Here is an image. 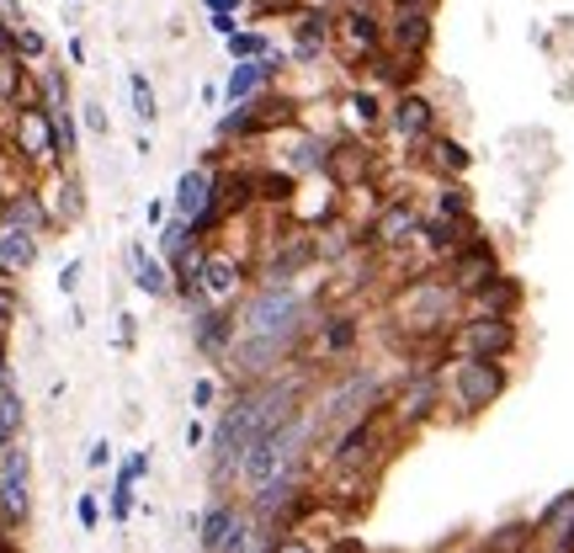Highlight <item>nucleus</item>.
<instances>
[{
	"label": "nucleus",
	"instance_id": "20e7f679",
	"mask_svg": "<svg viewBox=\"0 0 574 553\" xmlns=\"http://www.w3.org/2000/svg\"><path fill=\"white\" fill-rule=\"evenodd\" d=\"M389 404V383L378 378V372H340L335 383H325V389H314V400H308V415H314V431H320V447L331 442V436H340L346 426H357V421H367V415H378ZM314 447V453H320Z\"/></svg>",
	"mask_w": 574,
	"mask_h": 553
},
{
	"label": "nucleus",
	"instance_id": "864d4df0",
	"mask_svg": "<svg viewBox=\"0 0 574 553\" xmlns=\"http://www.w3.org/2000/svg\"><path fill=\"white\" fill-rule=\"evenodd\" d=\"M86 463H91V468H107V463H112V442H107V436H101V442H91Z\"/></svg>",
	"mask_w": 574,
	"mask_h": 553
},
{
	"label": "nucleus",
	"instance_id": "f257e3e1",
	"mask_svg": "<svg viewBox=\"0 0 574 553\" xmlns=\"http://www.w3.org/2000/svg\"><path fill=\"white\" fill-rule=\"evenodd\" d=\"M314 400V368L293 362L288 372H277L267 383H240L229 404H218V421L208 431V485L218 495H235V474H240V458L272 436L277 426L299 421L303 410Z\"/></svg>",
	"mask_w": 574,
	"mask_h": 553
},
{
	"label": "nucleus",
	"instance_id": "5fc2aeb1",
	"mask_svg": "<svg viewBox=\"0 0 574 553\" xmlns=\"http://www.w3.org/2000/svg\"><path fill=\"white\" fill-rule=\"evenodd\" d=\"M80 288V261H64V272H59V293H75Z\"/></svg>",
	"mask_w": 574,
	"mask_h": 553
},
{
	"label": "nucleus",
	"instance_id": "f8f14e48",
	"mask_svg": "<svg viewBox=\"0 0 574 553\" xmlns=\"http://www.w3.org/2000/svg\"><path fill=\"white\" fill-rule=\"evenodd\" d=\"M421 208L410 203V197H383L372 218L362 224V250L372 256H393V250H410L421 246Z\"/></svg>",
	"mask_w": 574,
	"mask_h": 553
},
{
	"label": "nucleus",
	"instance_id": "7ed1b4c3",
	"mask_svg": "<svg viewBox=\"0 0 574 553\" xmlns=\"http://www.w3.org/2000/svg\"><path fill=\"white\" fill-rule=\"evenodd\" d=\"M393 319L404 330H415V346L436 340L447 351V336H453V325L463 319V293L442 276V267L436 272H421L393 293Z\"/></svg>",
	"mask_w": 574,
	"mask_h": 553
},
{
	"label": "nucleus",
	"instance_id": "f704fd0d",
	"mask_svg": "<svg viewBox=\"0 0 574 553\" xmlns=\"http://www.w3.org/2000/svg\"><path fill=\"white\" fill-rule=\"evenodd\" d=\"M346 107H351V123L362 128V133L389 128V101H383L378 91H351V96H346Z\"/></svg>",
	"mask_w": 574,
	"mask_h": 553
},
{
	"label": "nucleus",
	"instance_id": "603ef678",
	"mask_svg": "<svg viewBox=\"0 0 574 553\" xmlns=\"http://www.w3.org/2000/svg\"><path fill=\"white\" fill-rule=\"evenodd\" d=\"M122 468H128L133 479H150V453H144V447H139V453H128V458H122Z\"/></svg>",
	"mask_w": 574,
	"mask_h": 553
},
{
	"label": "nucleus",
	"instance_id": "412c9836",
	"mask_svg": "<svg viewBox=\"0 0 574 553\" xmlns=\"http://www.w3.org/2000/svg\"><path fill=\"white\" fill-rule=\"evenodd\" d=\"M372 171H378V154L357 144V139H346V144H331V165H325V176H331L335 192H362L372 182Z\"/></svg>",
	"mask_w": 574,
	"mask_h": 553
},
{
	"label": "nucleus",
	"instance_id": "09e8293b",
	"mask_svg": "<svg viewBox=\"0 0 574 553\" xmlns=\"http://www.w3.org/2000/svg\"><path fill=\"white\" fill-rule=\"evenodd\" d=\"M208 28L218 32V37H235V32H240V22H235V11H208Z\"/></svg>",
	"mask_w": 574,
	"mask_h": 553
},
{
	"label": "nucleus",
	"instance_id": "423d86ee",
	"mask_svg": "<svg viewBox=\"0 0 574 553\" xmlns=\"http://www.w3.org/2000/svg\"><path fill=\"white\" fill-rule=\"evenodd\" d=\"M171 214L182 218L197 240H208V246L218 240V229H229V218L218 208V160L182 171V182L171 192Z\"/></svg>",
	"mask_w": 574,
	"mask_h": 553
},
{
	"label": "nucleus",
	"instance_id": "c03bdc74",
	"mask_svg": "<svg viewBox=\"0 0 574 553\" xmlns=\"http://www.w3.org/2000/svg\"><path fill=\"white\" fill-rule=\"evenodd\" d=\"M17 308H22L17 288H0V340L11 336V325H17Z\"/></svg>",
	"mask_w": 574,
	"mask_h": 553
},
{
	"label": "nucleus",
	"instance_id": "e2e57ef3",
	"mask_svg": "<svg viewBox=\"0 0 574 553\" xmlns=\"http://www.w3.org/2000/svg\"><path fill=\"white\" fill-rule=\"evenodd\" d=\"M346 6H367V11H378V0H346Z\"/></svg>",
	"mask_w": 574,
	"mask_h": 553
},
{
	"label": "nucleus",
	"instance_id": "b1692460",
	"mask_svg": "<svg viewBox=\"0 0 574 553\" xmlns=\"http://www.w3.org/2000/svg\"><path fill=\"white\" fill-rule=\"evenodd\" d=\"M0 224H6V229H28V235H37V240L54 229V218H48V208H43L37 186H17V192L0 203Z\"/></svg>",
	"mask_w": 574,
	"mask_h": 553
},
{
	"label": "nucleus",
	"instance_id": "ea45409f",
	"mask_svg": "<svg viewBox=\"0 0 574 553\" xmlns=\"http://www.w3.org/2000/svg\"><path fill=\"white\" fill-rule=\"evenodd\" d=\"M128 96H133V118L150 128L154 118H160V96H154V86H150V75H144V69H133V75H128Z\"/></svg>",
	"mask_w": 574,
	"mask_h": 553
},
{
	"label": "nucleus",
	"instance_id": "cd10ccee",
	"mask_svg": "<svg viewBox=\"0 0 574 553\" xmlns=\"http://www.w3.org/2000/svg\"><path fill=\"white\" fill-rule=\"evenodd\" d=\"M421 160L431 165V171H436V182H463V171H468V160H474V154L463 150L457 139L436 133V139H431V144L421 150Z\"/></svg>",
	"mask_w": 574,
	"mask_h": 553
},
{
	"label": "nucleus",
	"instance_id": "c9c22d12",
	"mask_svg": "<svg viewBox=\"0 0 574 553\" xmlns=\"http://www.w3.org/2000/svg\"><path fill=\"white\" fill-rule=\"evenodd\" d=\"M224 48H229V59L245 64V59H267L277 43H272V32H261V28H240L235 37H224Z\"/></svg>",
	"mask_w": 574,
	"mask_h": 553
},
{
	"label": "nucleus",
	"instance_id": "0eeeda50",
	"mask_svg": "<svg viewBox=\"0 0 574 553\" xmlns=\"http://www.w3.org/2000/svg\"><path fill=\"white\" fill-rule=\"evenodd\" d=\"M521 346V325L516 319H495V314H463L447 336V362H506Z\"/></svg>",
	"mask_w": 574,
	"mask_h": 553
},
{
	"label": "nucleus",
	"instance_id": "7c9ffc66",
	"mask_svg": "<svg viewBox=\"0 0 574 553\" xmlns=\"http://www.w3.org/2000/svg\"><path fill=\"white\" fill-rule=\"evenodd\" d=\"M37 96V86H32V64H22L17 54H6L0 59V107H22V101H32Z\"/></svg>",
	"mask_w": 574,
	"mask_h": 553
},
{
	"label": "nucleus",
	"instance_id": "c756f323",
	"mask_svg": "<svg viewBox=\"0 0 574 553\" xmlns=\"http://www.w3.org/2000/svg\"><path fill=\"white\" fill-rule=\"evenodd\" d=\"M325 165H331V144L314 133H299L293 150L282 154V171H293V176H325Z\"/></svg>",
	"mask_w": 574,
	"mask_h": 553
},
{
	"label": "nucleus",
	"instance_id": "4c0bfd02",
	"mask_svg": "<svg viewBox=\"0 0 574 553\" xmlns=\"http://www.w3.org/2000/svg\"><path fill=\"white\" fill-rule=\"evenodd\" d=\"M570 517H574V490L553 495L543 511H538V522H532V527H538V543H548L553 532H564V527H570Z\"/></svg>",
	"mask_w": 574,
	"mask_h": 553
},
{
	"label": "nucleus",
	"instance_id": "5701e85b",
	"mask_svg": "<svg viewBox=\"0 0 574 553\" xmlns=\"http://www.w3.org/2000/svg\"><path fill=\"white\" fill-rule=\"evenodd\" d=\"M463 304H468V314H495V319H516V314H521V304H527V288H521V282H516L511 272H500V276H489L479 293H468Z\"/></svg>",
	"mask_w": 574,
	"mask_h": 553
},
{
	"label": "nucleus",
	"instance_id": "aec40b11",
	"mask_svg": "<svg viewBox=\"0 0 574 553\" xmlns=\"http://www.w3.org/2000/svg\"><path fill=\"white\" fill-rule=\"evenodd\" d=\"M240 522H245V500H235V495H213L208 506H203V517H192V527H197V549L224 553L229 549V538L240 532Z\"/></svg>",
	"mask_w": 574,
	"mask_h": 553
},
{
	"label": "nucleus",
	"instance_id": "79ce46f5",
	"mask_svg": "<svg viewBox=\"0 0 574 553\" xmlns=\"http://www.w3.org/2000/svg\"><path fill=\"white\" fill-rule=\"evenodd\" d=\"M54 128H59V154H64V165L75 160V150H80V128H75V112H59L54 118Z\"/></svg>",
	"mask_w": 574,
	"mask_h": 553
},
{
	"label": "nucleus",
	"instance_id": "9d476101",
	"mask_svg": "<svg viewBox=\"0 0 574 553\" xmlns=\"http://www.w3.org/2000/svg\"><path fill=\"white\" fill-rule=\"evenodd\" d=\"M299 123V101L282 91H261L256 101L245 107H229L218 118V144H235V139H267L277 128H293Z\"/></svg>",
	"mask_w": 574,
	"mask_h": 553
},
{
	"label": "nucleus",
	"instance_id": "4be33fe9",
	"mask_svg": "<svg viewBox=\"0 0 574 553\" xmlns=\"http://www.w3.org/2000/svg\"><path fill=\"white\" fill-rule=\"evenodd\" d=\"M192 340L208 362H224L235 346V308H192Z\"/></svg>",
	"mask_w": 574,
	"mask_h": 553
},
{
	"label": "nucleus",
	"instance_id": "2eb2a0df",
	"mask_svg": "<svg viewBox=\"0 0 574 553\" xmlns=\"http://www.w3.org/2000/svg\"><path fill=\"white\" fill-rule=\"evenodd\" d=\"M357 336H362L357 314H346V308H335V314H314V325H308V346L299 351V362L303 368L346 362V357L357 351Z\"/></svg>",
	"mask_w": 574,
	"mask_h": 553
},
{
	"label": "nucleus",
	"instance_id": "de8ad7c7",
	"mask_svg": "<svg viewBox=\"0 0 574 553\" xmlns=\"http://www.w3.org/2000/svg\"><path fill=\"white\" fill-rule=\"evenodd\" d=\"M272 553H325V549H320V543H308L303 532H288V538H277Z\"/></svg>",
	"mask_w": 574,
	"mask_h": 553
},
{
	"label": "nucleus",
	"instance_id": "f3484780",
	"mask_svg": "<svg viewBox=\"0 0 574 553\" xmlns=\"http://www.w3.org/2000/svg\"><path fill=\"white\" fill-rule=\"evenodd\" d=\"M500 272H506V267H500V250H495V240H489V235L468 240L457 256H447V261H442V276L453 282L463 299H468V293H479L484 282H489V276H500Z\"/></svg>",
	"mask_w": 574,
	"mask_h": 553
},
{
	"label": "nucleus",
	"instance_id": "c85d7f7f",
	"mask_svg": "<svg viewBox=\"0 0 574 553\" xmlns=\"http://www.w3.org/2000/svg\"><path fill=\"white\" fill-rule=\"evenodd\" d=\"M37 256H43V240H37V235H28V229H6V224H0V261H6V272L11 276L32 272Z\"/></svg>",
	"mask_w": 574,
	"mask_h": 553
},
{
	"label": "nucleus",
	"instance_id": "338daca9",
	"mask_svg": "<svg viewBox=\"0 0 574 553\" xmlns=\"http://www.w3.org/2000/svg\"><path fill=\"white\" fill-rule=\"evenodd\" d=\"M0 538H6V522H0ZM11 538H17V532H11Z\"/></svg>",
	"mask_w": 574,
	"mask_h": 553
},
{
	"label": "nucleus",
	"instance_id": "4d7b16f0",
	"mask_svg": "<svg viewBox=\"0 0 574 553\" xmlns=\"http://www.w3.org/2000/svg\"><path fill=\"white\" fill-rule=\"evenodd\" d=\"M0 22H11V28H22V0H0Z\"/></svg>",
	"mask_w": 574,
	"mask_h": 553
},
{
	"label": "nucleus",
	"instance_id": "58836bf2",
	"mask_svg": "<svg viewBox=\"0 0 574 553\" xmlns=\"http://www.w3.org/2000/svg\"><path fill=\"white\" fill-rule=\"evenodd\" d=\"M133 485H139V479L118 463V474H112V485H107V517H112L118 527L133 517Z\"/></svg>",
	"mask_w": 574,
	"mask_h": 553
},
{
	"label": "nucleus",
	"instance_id": "2f4dec72",
	"mask_svg": "<svg viewBox=\"0 0 574 553\" xmlns=\"http://www.w3.org/2000/svg\"><path fill=\"white\" fill-rule=\"evenodd\" d=\"M22 431H28V400H22V389L6 378V383H0V453H6L11 442H22Z\"/></svg>",
	"mask_w": 574,
	"mask_h": 553
},
{
	"label": "nucleus",
	"instance_id": "a19ab883",
	"mask_svg": "<svg viewBox=\"0 0 574 553\" xmlns=\"http://www.w3.org/2000/svg\"><path fill=\"white\" fill-rule=\"evenodd\" d=\"M17 59L37 69V64L48 59V37H43L37 28H17Z\"/></svg>",
	"mask_w": 574,
	"mask_h": 553
},
{
	"label": "nucleus",
	"instance_id": "6e6d98bb",
	"mask_svg": "<svg viewBox=\"0 0 574 553\" xmlns=\"http://www.w3.org/2000/svg\"><path fill=\"white\" fill-rule=\"evenodd\" d=\"M186 447H208V431H203V415L186 421Z\"/></svg>",
	"mask_w": 574,
	"mask_h": 553
},
{
	"label": "nucleus",
	"instance_id": "37998d69",
	"mask_svg": "<svg viewBox=\"0 0 574 553\" xmlns=\"http://www.w3.org/2000/svg\"><path fill=\"white\" fill-rule=\"evenodd\" d=\"M192 410H197V415L218 410V378H208V372H203V378L192 383Z\"/></svg>",
	"mask_w": 574,
	"mask_h": 553
},
{
	"label": "nucleus",
	"instance_id": "a211bd4d",
	"mask_svg": "<svg viewBox=\"0 0 574 553\" xmlns=\"http://www.w3.org/2000/svg\"><path fill=\"white\" fill-rule=\"evenodd\" d=\"M436 11H421V6H389L383 17V32H389V48L404 54V59H425L431 37H436Z\"/></svg>",
	"mask_w": 574,
	"mask_h": 553
},
{
	"label": "nucleus",
	"instance_id": "49530a36",
	"mask_svg": "<svg viewBox=\"0 0 574 553\" xmlns=\"http://www.w3.org/2000/svg\"><path fill=\"white\" fill-rule=\"evenodd\" d=\"M75 517H80V527H86V532H96V527H101V500L86 490L80 500H75Z\"/></svg>",
	"mask_w": 574,
	"mask_h": 553
},
{
	"label": "nucleus",
	"instance_id": "a878e982",
	"mask_svg": "<svg viewBox=\"0 0 574 553\" xmlns=\"http://www.w3.org/2000/svg\"><path fill=\"white\" fill-rule=\"evenodd\" d=\"M128 267H133V288H139L144 299H171V288H176V282H171V267H165L150 246L133 240V246H128Z\"/></svg>",
	"mask_w": 574,
	"mask_h": 553
},
{
	"label": "nucleus",
	"instance_id": "0e129e2a",
	"mask_svg": "<svg viewBox=\"0 0 574 553\" xmlns=\"http://www.w3.org/2000/svg\"><path fill=\"white\" fill-rule=\"evenodd\" d=\"M6 197H11V186H6V176H0V203H6Z\"/></svg>",
	"mask_w": 574,
	"mask_h": 553
},
{
	"label": "nucleus",
	"instance_id": "bf43d9fd",
	"mask_svg": "<svg viewBox=\"0 0 574 553\" xmlns=\"http://www.w3.org/2000/svg\"><path fill=\"white\" fill-rule=\"evenodd\" d=\"M240 6H250V0H208V11H240Z\"/></svg>",
	"mask_w": 574,
	"mask_h": 553
},
{
	"label": "nucleus",
	"instance_id": "72a5a7b5",
	"mask_svg": "<svg viewBox=\"0 0 574 553\" xmlns=\"http://www.w3.org/2000/svg\"><path fill=\"white\" fill-rule=\"evenodd\" d=\"M532 549H538V527L532 522H506L479 543V553H532Z\"/></svg>",
	"mask_w": 574,
	"mask_h": 553
},
{
	"label": "nucleus",
	"instance_id": "13d9d810",
	"mask_svg": "<svg viewBox=\"0 0 574 553\" xmlns=\"http://www.w3.org/2000/svg\"><path fill=\"white\" fill-rule=\"evenodd\" d=\"M6 54H17V28H11V22H0V59H6Z\"/></svg>",
	"mask_w": 574,
	"mask_h": 553
},
{
	"label": "nucleus",
	"instance_id": "393cba45",
	"mask_svg": "<svg viewBox=\"0 0 574 553\" xmlns=\"http://www.w3.org/2000/svg\"><path fill=\"white\" fill-rule=\"evenodd\" d=\"M245 176H250V192H256L261 208H293V197H299V176L293 171H282V165H245Z\"/></svg>",
	"mask_w": 574,
	"mask_h": 553
},
{
	"label": "nucleus",
	"instance_id": "69168bd1",
	"mask_svg": "<svg viewBox=\"0 0 574 553\" xmlns=\"http://www.w3.org/2000/svg\"><path fill=\"white\" fill-rule=\"evenodd\" d=\"M320 6H346V0H320Z\"/></svg>",
	"mask_w": 574,
	"mask_h": 553
},
{
	"label": "nucleus",
	"instance_id": "3c124183",
	"mask_svg": "<svg viewBox=\"0 0 574 553\" xmlns=\"http://www.w3.org/2000/svg\"><path fill=\"white\" fill-rule=\"evenodd\" d=\"M133 340H139V319H133V314H118V346L133 351Z\"/></svg>",
	"mask_w": 574,
	"mask_h": 553
},
{
	"label": "nucleus",
	"instance_id": "ddd939ff",
	"mask_svg": "<svg viewBox=\"0 0 574 553\" xmlns=\"http://www.w3.org/2000/svg\"><path fill=\"white\" fill-rule=\"evenodd\" d=\"M383 48H389V32H383V17H378V11H367V6H346V11L335 17V54H340L346 64L367 69Z\"/></svg>",
	"mask_w": 574,
	"mask_h": 553
},
{
	"label": "nucleus",
	"instance_id": "e433bc0d",
	"mask_svg": "<svg viewBox=\"0 0 574 553\" xmlns=\"http://www.w3.org/2000/svg\"><path fill=\"white\" fill-rule=\"evenodd\" d=\"M431 214H442V218H474V197L463 192V182H436V192H431Z\"/></svg>",
	"mask_w": 574,
	"mask_h": 553
},
{
	"label": "nucleus",
	"instance_id": "39448f33",
	"mask_svg": "<svg viewBox=\"0 0 574 553\" xmlns=\"http://www.w3.org/2000/svg\"><path fill=\"white\" fill-rule=\"evenodd\" d=\"M11 160L22 165V176H54V171H69L59 154V128H54V112H43V101L32 96L11 112V139H6Z\"/></svg>",
	"mask_w": 574,
	"mask_h": 553
},
{
	"label": "nucleus",
	"instance_id": "9b49d317",
	"mask_svg": "<svg viewBox=\"0 0 574 553\" xmlns=\"http://www.w3.org/2000/svg\"><path fill=\"white\" fill-rule=\"evenodd\" d=\"M447 404V389H442V368H415L399 389L389 394L383 404V415H389V426L404 436V431H421L425 421H436V410Z\"/></svg>",
	"mask_w": 574,
	"mask_h": 553
},
{
	"label": "nucleus",
	"instance_id": "bb28decb",
	"mask_svg": "<svg viewBox=\"0 0 574 553\" xmlns=\"http://www.w3.org/2000/svg\"><path fill=\"white\" fill-rule=\"evenodd\" d=\"M261 91H277L272 69H267V59H245L224 80V107H245V101H256Z\"/></svg>",
	"mask_w": 574,
	"mask_h": 553
},
{
	"label": "nucleus",
	"instance_id": "6e6552de",
	"mask_svg": "<svg viewBox=\"0 0 574 553\" xmlns=\"http://www.w3.org/2000/svg\"><path fill=\"white\" fill-rule=\"evenodd\" d=\"M245 288H256V267L235 246L213 240L208 256H203V272H197V308H235L245 299Z\"/></svg>",
	"mask_w": 574,
	"mask_h": 553
},
{
	"label": "nucleus",
	"instance_id": "dca6fc26",
	"mask_svg": "<svg viewBox=\"0 0 574 553\" xmlns=\"http://www.w3.org/2000/svg\"><path fill=\"white\" fill-rule=\"evenodd\" d=\"M288 32H293V43H288L293 64H320L325 54H335L331 6H299V11H288Z\"/></svg>",
	"mask_w": 574,
	"mask_h": 553
},
{
	"label": "nucleus",
	"instance_id": "680f3d73",
	"mask_svg": "<svg viewBox=\"0 0 574 553\" xmlns=\"http://www.w3.org/2000/svg\"><path fill=\"white\" fill-rule=\"evenodd\" d=\"M11 378V362H6V340H0V383Z\"/></svg>",
	"mask_w": 574,
	"mask_h": 553
},
{
	"label": "nucleus",
	"instance_id": "a18cd8bd",
	"mask_svg": "<svg viewBox=\"0 0 574 553\" xmlns=\"http://www.w3.org/2000/svg\"><path fill=\"white\" fill-rule=\"evenodd\" d=\"M80 123H86L96 139H101V133L112 128V118H107V107H101V101H80Z\"/></svg>",
	"mask_w": 574,
	"mask_h": 553
},
{
	"label": "nucleus",
	"instance_id": "8fccbe9b",
	"mask_svg": "<svg viewBox=\"0 0 574 553\" xmlns=\"http://www.w3.org/2000/svg\"><path fill=\"white\" fill-rule=\"evenodd\" d=\"M144 218H150V229H154V235H160V229L171 224V203H165V197H154L150 208H144Z\"/></svg>",
	"mask_w": 574,
	"mask_h": 553
},
{
	"label": "nucleus",
	"instance_id": "f03ea898",
	"mask_svg": "<svg viewBox=\"0 0 574 553\" xmlns=\"http://www.w3.org/2000/svg\"><path fill=\"white\" fill-rule=\"evenodd\" d=\"M314 447H320V431H314V415L303 410L299 421H288V426H277L272 436H261L250 453L240 458V474H235V495H250L277 485V479H303L308 474V458H314Z\"/></svg>",
	"mask_w": 574,
	"mask_h": 553
},
{
	"label": "nucleus",
	"instance_id": "052dcab7",
	"mask_svg": "<svg viewBox=\"0 0 574 553\" xmlns=\"http://www.w3.org/2000/svg\"><path fill=\"white\" fill-rule=\"evenodd\" d=\"M389 6H421V11H436V0H389Z\"/></svg>",
	"mask_w": 574,
	"mask_h": 553
},
{
	"label": "nucleus",
	"instance_id": "6ab92c4d",
	"mask_svg": "<svg viewBox=\"0 0 574 553\" xmlns=\"http://www.w3.org/2000/svg\"><path fill=\"white\" fill-rule=\"evenodd\" d=\"M389 128L410 144V150H425L436 139V101L425 91H404L389 101Z\"/></svg>",
	"mask_w": 574,
	"mask_h": 553
},
{
	"label": "nucleus",
	"instance_id": "4468645a",
	"mask_svg": "<svg viewBox=\"0 0 574 553\" xmlns=\"http://www.w3.org/2000/svg\"><path fill=\"white\" fill-rule=\"evenodd\" d=\"M32 517V453L28 442H11L0 453V522L6 532H22Z\"/></svg>",
	"mask_w": 574,
	"mask_h": 553
},
{
	"label": "nucleus",
	"instance_id": "1a4fd4ad",
	"mask_svg": "<svg viewBox=\"0 0 574 553\" xmlns=\"http://www.w3.org/2000/svg\"><path fill=\"white\" fill-rule=\"evenodd\" d=\"M442 389H447V400H453L463 415H484L489 404L506 400L511 368H506V362H447Z\"/></svg>",
	"mask_w": 574,
	"mask_h": 553
},
{
	"label": "nucleus",
	"instance_id": "473e14b6",
	"mask_svg": "<svg viewBox=\"0 0 574 553\" xmlns=\"http://www.w3.org/2000/svg\"><path fill=\"white\" fill-rule=\"evenodd\" d=\"M32 86H37V101H43V112H69V80H64V64H37L32 69Z\"/></svg>",
	"mask_w": 574,
	"mask_h": 553
}]
</instances>
